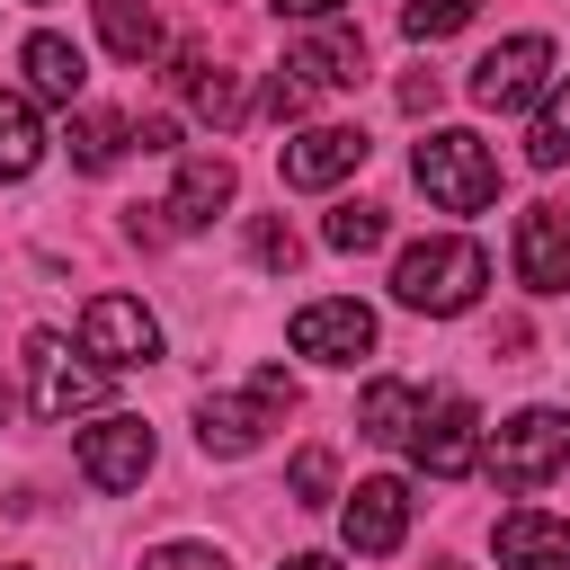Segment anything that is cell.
<instances>
[{"instance_id":"6da1fadb","label":"cell","mask_w":570,"mask_h":570,"mask_svg":"<svg viewBox=\"0 0 570 570\" xmlns=\"http://www.w3.org/2000/svg\"><path fill=\"white\" fill-rule=\"evenodd\" d=\"M481 285H490V258H481V240H410L401 258H392V294L410 303V312H472L481 303Z\"/></svg>"},{"instance_id":"7a4b0ae2","label":"cell","mask_w":570,"mask_h":570,"mask_svg":"<svg viewBox=\"0 0 570 570\" xmlns=\"http://www.w3.org/2000/svg\"><path fill=\"white\" fill-rule=\"evenodd\" d=\"M410 169H419L428 205H445V214H481V205L499 196V160H490V142H481V134H463V125L428 134Z\"/></svg>"},{"instance_id":"3957f363","label":"cell","mask_w":570,"mask_h":570,"mask_svg":"<svg viewBox=\"0 0 570 570\" xmlns=\"http://www.w3.org/2000/svg\"><path fill=\"white\" fill-rule=\"evenodd\" d=\"M285 410H294V374L267 365L240 401H232V392H205V401H196V445H205V454H249V445L267 436V419H285Z\"/></svg>"},{"instance_id":"277c9868","label":"cell","mask_w":570,"mask_h":570,"mask_svg":"<svg viewBox=\"0 0 570 570\" xmlns=\"http://www.w3.org/2000/svg\"><path fill=\"white\" fill-rule=\"evenodd\" d=\"M561 463H570V419H561V410H517V419H499L490 472H499L508 490H534V481H552Z\"/></svg>"},{"instance_id":"5b68a950","label":"cell","mask_w":570,"mask_h":570,"mask_svg":"<svg viewBox=\"0 0 570 570\" xmlns=\"http://www.w3.org/2000/svg\"><path fill=\"white\" fill-rule=\"evenodd\" d=\"M80 356H98L107 374L151 365V356H160V321H151L134 294H89V312H80Z\"/></svg>"},{"instance_id":"8992f818","label":"cell","mask_w":570,"mask_h":570,"mask_svg":"<svg viewBox=\"0 0 570 570\" xmlns=\"http://www.w3.org/2000/svg\"><path fill=\"white\" fill-rule=\"evenodd\" d=\"M27 383H36V419H80V410H98V392H107V365H71V347L53 338V330H36L27 338Z\"/></svg>"},{"instance_id":"52a82bcc","label":"cell","mask_w":570,"mask_h":570,"mask_svg":"<svg viewBox=\"0 0 570 570\" xmlns=\"http://www.w3.org/2000/svg\"><path fill=\"white\" fill-rule=\"evenodd\" d=\"M543 80H552V45H543V36H508V45H490V53L472 62V107L508 116V107H525Z\"/></svg>"},{"instance_id":"ba28073f","label":"cell","mask_w":570,"mask_h":570,"mask_svg":"<svg viewBox=\"0 0 570 570\" xmlns=\"http://www.w3.org/2000/svg\"><path fill=\"white\" fill-rule=\"evenodd\" d=\"M410 454H419L436 481H463V472L481 463V410H472L463 392H445V401H436V410L410 428Z\"/></svg>"},{"instance_id":"9c48e42d","label":"cell","mask_w":570,"mask_h":570,"mask_svg":"<svg viewBox=\"0 0 570 570\" xmlns=\"http://www.w3.org/2000/svg\"><path fill=\"white\" fill-rule=\"evenodd\" d=\"M80 472L98 481V490H142V472H151V428L142 419H98V428H80Z\"/></svg>"},{"instance_id":"30bf717a","label":"cell","mask_w":570,"mask_h":570,"mask_svg":"<svg viewBox=\"0 0 570 570\" xmlns=\"http://www.w3.org/2000/svg\"><path fill=\"white\" fill-rule=\"evenodd\" d=\"M365 134L356 125H312V134H294L285 151H276V169H285V187H330V178H347V169H365Z\"/></svg>"},{"instance_id":"8fae6325","label":"cell","mask_w":570,"mask_h":570,"mask_svg":"<svg viewBox=\"0 0 570 570\" xmlns=\"http://www.w3.org/2000/svg\"><path fill=\"white\" fill-rule=\"evenodd\" d=\"M365 347H374V312H365V303H303V312H294V356L356 365Z\"/></svg>"},{"instance_id":"7c38bea8","label":"cell","mask_w":570,"mask_h":570,"mask_svg":"<svg viewBox=\"0 0 570 570\" xmlns=\"http://www.w3.org/2000/svg\"><path fill=\"white\" fill-rule=\"evenodd\" d=\"M347 552H365V561H383V552H401V534H410V490L383 472V481H356V499H347Z\"/></svg>"},{"instance_id":"4fadbf2b","label":"cell","mask_w":570,"mask_h":570,"mask_svg":"<svg viewBox=\"0 0 570 570\" xmlns=\"http://www.w3.org/2000/svg\"><path fill=\"white\" fill-rule=\"evenodd\" d=\"M517 276L534 294H570V214L561 205H525L517 214Z\"/></svg>"},{"instance_id":"5bb4252c","label":"cell","mask_w":570,"mask_h":570,"mask_svg":"<svg viewBox=\"0 0 570 570\" xmlns=\"http://www.w3.org/2000/svg\"><path fill=\"white\" fill-rule=\"evenodd\" d=\"M223 205H232V160H223V151H187V160H178V187H169V205H160L169 232H205Z\"/></svg>"},{"instance_id":"9a60e30c","label":"cell","mask_w":570,"mask_h":570,"mask_svg":"<svg viewBox=\"0 0 570 570\" xmlns=\"http://www.w3.org/2000/svg\"><path fill=\"white\" fill-rule=\"evenodd\" d=\"M499 561L508 570H570V517H543V508L499 517Z\"/></svg>"},{"instance_id":"2e32d148","label":"cell","mask_w":570,"mask_h":570,"mask_svg":"<svg viewBox=\"0 0 570 570\" xmlns=\"http://www.w3.org/2000/svg\"><path fill=\"white\" fill-rule=\"evenodd\" d=\"M18 62H27V89H36V98H62V107H71V98H80V80H89L80 45H71V36H53V27H45V36H27V53H18Z\"/></svg>"},{"instance_id":"e0dca14e","label":"cell","mask_w":570,"mask_h":570,"mask_svg":"<svg viewBox=\"0 0 570 570\" xmlns=\"http://www.w3.org/2000/svg\"><path fill=\"white\" fill-rule=\"evenodd\" d=\"M312 89H347V80H365V36H347V27H321L312 45H294L285 53Z\"/></svg>"},{"instance_id":"ac0fdd59","label":"cell","mask_w":570,"mask_h":570,"mask_svg":"<svg viewBox=\"0 0 570 570\" xmlns=\"http://www.w3.org/2000/svg\"><path fill=\"white\" fill-rule=\"evenodd\" d=\"M419 419H428V401H419V383H401V374L365 383V401H356V428H365L374 445H401V436H410Z\"/></svg>"},{"instance_id":"d6986e66","label":"cell","mask_w":570,"mask_h":570,"mask_svg":"<svg viewBox=\"0 0 570 570\" xmlns=\"http://www.w3.org/2000/svg\"><path fill=\"white\" fill-rule=\"evenodd\" d=\"M98 36H107V53H125V62H151V53H160L151 0H98Z\"/></svg>"},{"instance_id":"ffe728a7","label":"cell","mask_w":570,"mask_h":570,"mask_svg":"<svg viewBox=\"0 0 570 570\" xmlns=\"http://www.w3.org/2000/svg\"><path fill=\"white\" fill-rule=\"evenodd\" d=\"M45 160V134H36V107L27 98H0V187L9 178H27Z\"/></svg>"},{"instance_id":"44dd1931","label":"cell","mask_w":570,"mask_h":570,"mask_svg":"<svg viewBox=\"0 0 570 570\" xmlns=\"http://www.w3.org/2000/svg\"><path fill=\"white\" fill-rule=\"evenodd\" d=\"M125 142H134V125H125V116H107V107H89V116L71 125V160H80V169H116V151H125Z\"/></svg>"},{"instance_id":"7402d4cb","label":"cell","mask_w":570,"mask_h":570,"mask_svg":"<svg viewBox=\"0 0 570 570\" xmlns=\"http://www.w3.org/2000/svg\"><path fill=\"white\" fill-rule=\"evenodd\" d=\"M525 160H534V169H561V160H570V80L543 98V116H534V134H525Z\"/></svg>"},{"instance_id":"603a6c76","label":"cell","mask_w":570,"mask_h":570,"mask_svg":"<svg viewBox=\"0 0 570 570\" xmlns=\"http://www.w3.org/2000/svg\"><path fill=\"white\" fill-rule=\"evenodd\" d=\"M321 240H330V249H347V258H356V249H374V240H383V205H338V214L321 223Z\"/></svg>"},{"instance_id":"cb8c5ba5","label":"cell","mask_w":570,"mask_h":570,"mask_svg":"<svg viewBox=\"0 0 570 570\" xmlns=\"http://www.w3.org/2000/svg\"><path fill=\"white\" fill-rule=\"evenodd\" d=\"M330 490H338L330 445H303V454H294V508H330Z\"/></svg>"},{"instance_id":"d4e9b609","label":"cell","mask_w":570,"mask_h":570,"mask_svg":"<svg viewBox=\"0 0 570 570\" xmlns=\"http://www.w3.org/2000/svg\"><path fill=\"white\" fill-rule=\"evenodd\" d=\"M401 27H410L419 45H436V36L472 27V0H410V9H401Z\"/></svg>"},{"instance_id":"484cf974","label":"cell","mask_w":570,"mask_h":570,"mask_svg":"<svg viewBox=\"0 0 570 570\" xmlns=\"http://www.w3.org/2000/svg\"><path fill=\"white\" fill-rule=\"evenodd\" d=\"M187 98H196L214 125H240V80H232V71H214V62H205V71L187 80Z\"/></svg>"},{"instance_id":"4316f807","label":"cell","mask_w":570,"mask_h":570,"mask_svg":"<svg viewBox=\"0 0 570 570\" xmlns=\"http://www.w3.org/2000/svg\"><path fill=\"white\" fill-rule=\"evenodd\" d=\"M303 107H312V80H303V71L285 62V71L267 80V116H303Z\"/></svg>"},{"instance_id":"83f0119b","label":"cell","mask_w":570,"mask_h":570,"mask_svg":"<svg viewBox=\"0 0 570 570\" xmlns=\"http://www.w3.org/2000/svg\"><path fill=\"white\" fill-rule=\"evenodd\" d=\"M142 570H223V552H214V543H160Z\"/></svg>"},{"instance_id":"f1b7e54d","label":"cell","mask_w":570,"mask_h":570,"mask_svg":"<svg viewBox=\"0 0 570 570\" xmlns=\"http://www.w3.org/2000/svg\"><path fill=\"white\" fill-rule=\"evenodd\" d=\"M249 249H258V267H294V258H303L285 223H258V232H249Z\"/></svg>"},{"instance_id":"f546056e","label":"cell","mask_w":570,"mask_h":570,"mask_svg":"<svg viewBox=\"0 0 570 570\" xmlns=\"http://www.w3.org/2000/svg\"><path fill=\"white\" fill-rule=\"evenodd\" d=\"M401 107L428 116V107H436V71H410V80H401Z\"/></svg>"},{"instance_id":"4dcf8cb0","label":"cell","mask_w":570,"mask_h":570,"mask_svg":"<svg viewBox=\"0 0 570 570\" xmlns=\"http://www.w3.org/2000/svg\"><path fill=\"white\" fill-rule=\"evenodd\" d=\"M134 142H142V151H178V125H169V116H142Z\"/></svg>"},{"instance_id":"1f68e13d","label":"cell","mask_w":570,"mask_h":570,"mask_svg":"<svg viewBox=\"0 0 570 570\" xmlns=\"http://www.w3.org/2000/svg\"><path fill=\"white\" fill-rule=\"evenodd\" d=\"M276 18H338V0H267Z\"/></svg>"},{"instance_id":"d6a6232c","label":"cell","mask_w":570,"mask_h":570,"mask_svg":"<svg viewBox=\"0 0 570 570\" xmlns=\"http://www.w3.org/2000/svg\"><path fill=\"white\" fill-rule=\"evenodd\" d=\"M276 570H338L330 552H294V561H276Z\"/></svg>"}]
</instances>
